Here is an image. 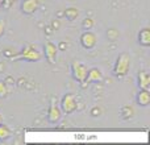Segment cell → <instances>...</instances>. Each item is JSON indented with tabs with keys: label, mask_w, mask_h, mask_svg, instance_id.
<instances>
[{
	"label": "cell",
	"mask_w": 150,
	"mask_h": 145,
	"mask_svg": "<svg viewBox=\"0 0 150 145\" xmlns=\"http://www.w3.org/2000/svg\"><path fill=\"white\" fill-rule=\"evenodd\" d=\"M78 136H79V137H78V139H79V140H83V139H84V137H83V136H84V135H78Z\"/></svg>",
	"instance_id": "25"
},
{
	"label": "cell",
	"mask_w": 150,
	"mask_h": 145,
	"mask_svg": "<svg viewBox=\"0 0 150 145\" xmlns=\"http://www.w3.org/2000/svg\"><path fill=\"white\" fill-rule=\"evenodd\" d=\"M4 31H5V24H4V21L0 20V37L4 34Z\"/></svg>",
	"instance_id": "23"
},
{
	"label": "cell",
	"mask_w": 150,
	"mask_h": 145,
	"mask_svg": "<svg viewBox=\"0 0 150 145\" xmlns=\"http://www.w3.org/2000/svg\"><path fill=\"white\" fill-rule=\"evenodd\" d=\"M91 115H92V116H99V115L101 114V108L100 107H98V106H95V107H92V108H91V112H90Z\"/></svg>",
	"instance_id": "19"
},
{
	"label": "cell",
	"mask_w": 150,
	"mask_h": 145,
	"mask_svg": "<svg viewBox=\"0 0 150 145\" xmlns=\"http://www.w3.org/2000/svg\"><path fill=\"white\" fill-rule=\"evenodd\" d=\"M58 50H65V49H67L69 48V44L67 42H65V41H61L59 42V45H58Z\"/></svg>",
	"instance_id": "21"
},
{
	"label": "cell",
	"mask_w": 150,
	"mask_h": 145,
	"mask_svg": "<svg viewBox=\"0 0 150 145\" xmlns=\"http://www.w3.org/2000/svg\"><path fill=\"white\" fill-rule=\"evenodd\" d=\"M98 44V36L91 31H86L80 36V45L84 49H93Z\"/></svg>",
	"instance_id": "5"
},
{
	"label": "cell",
	"mask_w": 150,
	"mask_h": 145,
	"mask_svg": "<svg viewBox=\"0 0 150 145\" xmlns=\"http://www.w3.org/2000/svg\"><path fill=\"white\" fill-rule=\"evenodd\" d=\"M13 3H15V0H3L0 7H1L3 9H11L12 5H13Z\"/></svg>",
	"instance_id": "17"
},
{
	"label": "cell",
	"mask_w": 150,
	"mask_h": 145,
	"mask_svg": "<svg viewBox=\"0 0 150 145\" xmlns=\"http://www.w3.org/2000/svg\"><path fill=\"white\" fill-rule=\"evenodd\" d=\"M138 87L149 90L150 87V74L146 71H140L138 74Z\"/></svg>",
	"instance_id": "12"
},
{
	"label": "cell",
	"mask_w": 150,
	"mask_h": 145,
	"mask_svg": "<svg viewBox=\"0 0 150 145\" xmlns=\"http://www.w3.org/2000/svg\"><path fill=\"white\" fill-rule=\"evenodd\" d=\"M121 115H122V119L125 120L132 119L133 115H134V108L132 106H124L121 108Z\"/></svg>",
	"instance_id": "14"
},
{
	"label": "cell",
	"mask_w": 150,
	"mask_h": 145,
	"mask_svg": "<svg viewBox=\"0 0 150 145\" xmlns=\"http://www.w3.org/2000/svg\"><path fill=\"white\" fill-rule=\"evenodd\" d=\"M1 1H3V0H0V5H1Z\"/></svg>",
	"instance_id": "27"
},
{
	"label": "cell",
	"mask_w": 150,
	"mask_h": 145,
	"mask_svg": "<svg viewBox=\"0 0 150 145\" xmlns=\"http://www.w3.org/2000/svg\"><path fill=\"white\" fill-rule=\"evenodd\" d=\"M50 26L53 28V31H55V29L59 28V21H58V18H55V20L52 21V24H50Z\"/></svg>",
	"instance_id": "22"
},
{
	"label": "cell",
	"mask_w": 150,
	"mask_h": 145,
	"mask_svg": "<svg viewBox=\"0 0 150 145\" xmlns=\"http://www.w3.org/2000/svg\"><path fill=\"white\" fill-rule=\"evenodd\" d=\"M7 94H8V88H7V86H5V82L0 80V98L5 96Z\"/></svg>",
	"instance_id": "18"
},
{
	"label": "cell",
	"mask_w": 150,
	"mask_h": 145,
	"mask_svg": "<svg viewBox=\"0 0 150 145\" xmlns=\"http://www.w3.org/2000/svg\"><path fill=\"white\" fill-rule=\"evenodd\" d=\"M40 7V0H23L21 1V11L25 15H33Z\"/></svg>",
	"instance_id": "8"
},
{
	"label": "cell",
	"mask_w": 150,
	"mask_h": 145,
	"mask_svg": "<svg viewBox=\"0 0 150 145\" xmlns=\"http://www.w3.org/2000/svg\"><path fill=\"white\" fill-rule=\"evenodd\" d=\"M93 25H95V20H93L92 17H86L82 23V26H83L84 31H90V29H92Z\"/></svg>",
	"instance_id": "16"
},
{
	"label": "cell",
	"mask_w": 150,
	"mask_h": 145,
	"mask_svg": "<svg viewBox=\"0 0 150 145\" xmlns=\"http://www.w3.org/2000/svg\"><path fill=\"white\" fill-rule=\"evenodd\" d=\"M11 128L5 124H0V140H7L11 137Z\"/></svg>",
	"instance_id": "15"
},
{
	"label": "cell",
	"mask_w": 150,
	"mask_h": 145,
	"mask_svg": "<svg viewBox=\"0 0 150 145\" xmlns=\"http://www.w3.org/2000/svg\"><path fill=\"white\" fill-rule=\"evenodd\" d=\"M107 36H108L111 40H115L117 37V32L115 31V29H109V31L107 32Z\"/></svg>",
	"instance_id": "20"
},
{
	"label": "cell",
	"mask_w": 150,
	"mask_h": 145,
	"mask_svg": "<svg viewBox=\"0 0 150 145\" xmlns=\"http://www.w3.org/2000/svg\"><path fill=\"white\" fill-rule=\"evenodd\" d=\"M71 71H73V77L75 80H78L79 83H83L86 80V77H87V71L88 69L83 65L79 61H74L71 63Z\"/></svg>",
	"instance_id": "4"
},
{
	"label": "cell",
	"mask_w": 150,
	"mask_h": 145,
	"mask_svg": "<svg viewBox=\"0 0 150 145\" xmlns=\"http://www.w3.org/2000/svg\"><path fill=\"white\" fill-rule=\"evenodd\" d=\"M138 44L142 46H150V28H142L138 33Z\"/></svg>",
	"instance_id": "11"
},
{
	"label": "cell",
	"mask_w": 150,
	"mask_h": 145,
	"mask_svg": "<svg viewBox=\"0 0 150 145\" xmlns=\"http://www.w3.org/2000/svg\"><path fill=\"white\" fill-rule=\"evenodd\" d=\"M45 31H46V34L47 36H50V34L53 33V28L50 25H47V26H45Z\"/></svg>",
	"instance_id": "24"
},
{
	"label": "cell",
	"mask_w": 150,
	"mask_h": 145,
	"mask_svg": "<svg viewBox=\"0 0 150 145\" xmlns=\"http://www.w3.org/2000/svg\"><path fill=\"white\" fill-rule=\"evenodd\" d=\"M63 16H65L66 18H67L69 21H74L75 18L79 16V9L78 8H75V7H70V8H66L65 11H63V13H62Z\"/></svg>",
	"instance_id": "13"
},
{
	"label": "cell",
	"mask_w": 150,
	"mask_h": 145,
	"mask_svg": "<svg viewBox=\"0 0 150 145\" xmlns=\"http://www.w3.org/2000/svg\"><path fill=\"white\" fill-rule=\"evenodd\" d=\"M130 65H132V57L129 55V53H120L113 66V74L119 78L125 77L130 70Z\"/></svg>",
	"instance_id": "1"
},
{
	"label": "cell",
	"mask_w": 150,
	"mask_h": 145,
	"mask_svg": "<svg viewBox=\"0 0 150 145\" xmlns=\"http://www.w3.org/2000/svg\"><path fill=\"white\" fill-rule=\"evenodd\" d=\"M61 109H62V112H65L67 115L76 111L78 103H76V98H75L74 94L69 92L62 96V99H61Z\"/></svg>",
	"instance_id": "3"
},
{
	"label": "cell",
	"mask_w": 150,
	"mask_h": 145,
	"mask_svg": "<svg viewBox=\"0 0 150 145\" xmlns=\"http://www.w3.org/2000/svg\"><path fill=\"white\" fill-rule=\"evenodd\" d=\"M103 78V74H101V70L98 68H92L87 71V77H86V80L83 83H91V82H99Z\"/></svg>",
	"instance_id": "9"
},
{
	"label": "cell",
	"mask_w": 150,
	"mask_h": 145,
	"mask_svg": "<svg viewBox=\"0 0 150 145\" xmlns=\"http://www.w3.org/2000/svg\"><path fill=\"white\" fill-rule=\"evenodd\" d=\"M61 116H62V109H61L59 106H57V103L54 102V99H53L52 104H50L49 107V111H47V119H49L50 123H57L59 122Z\"/></svg>",
	"instance_id": "7"
},
{
	"label": "cell",
	"mask_w": 150,
	"mask_h": 145,
	"mask_svg": "<svg viewBox=\"0 0 150 145\" xmlns=\"http://www.w3.org/2000/svg\"><path fill=\"white\" fill-rule=\"evenodd\" d=\"M15 60H24V61H29V62H37L41 60V53L36 49V46L33 45H26L16 57H12Z\"/></svg>",
	"instance_id": "2"
},
{
	"label": "cell",
	"mask_w": 150,
	"mask_h": 145,
	"mask_svg": "<svg viewBox=\"0 0 150 145\" xmlns=\"http://www.w3.org/2000/svg\"><path fill=\"white\" fill-rule=\"evenodd\" d=\"M137 103L142 107H146L150 104V91L145 88H140L137 94Z\"/></svg>",
	"instance_id": "10"
},
{
	"label": "cell",
	"mask_w": 150,
	"mask_h": 145,
	"mask_svg": "<svg viewBox=\"0 0 150 145\" xmlns=\"http://www.w3.org/2000/svg\"><path fill=\"white\" fill-rule=\"evenodd\" d=\"M44 52H45V58L47 60V62L50 65H54L57 61V55H58V48L55 44H53L52 41H47L44 45Z\"/></svg>",
	"instance_id": "6"
},
{
	"label": "cell",
	"mask_w": 150,
	"mask_h": 145,
	"mask_svg": "<svg viewBox=\"0 0 150 145\" xmlns=\"http://www.w3.org/2000/svg\"><path fill=\"white\" fill-rule=\"evenodd\" d=\"M1 123H3V116L0 115V124H1Z\"/></svg>",
	"instance_id": "26"
}]
</instances>
